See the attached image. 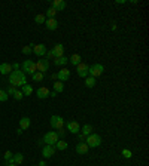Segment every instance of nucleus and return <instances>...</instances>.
<instances>
[{
	"label": "nucleus",
	"instance_id": "1",
	"mask_svg": "<svg viewBox=\"0 0 149 166\" xmlns=\"http://www.w3.org/2000/svg\"><path fill=\"white\" fill-rule=\"evenodd\" d=\"M27 83V76L21 71V70H12V73L9 74V86L14 88H23Z\"/></svg>",
	"mask_w": 149,
	"mask_h": 166
},
{
	"label": "nucleus",
	"instance_id": "2",
	"mask_svg": "<svg viewBox=\"0 0 149 166\" xmlns=\"http://www.w3.org/2000/svg\"><path fill=\"white\" fill-rule=\"evenodd\" d=\"M85 144L90 147V148H97L101 144V136L99 133H90L87 138H85Z\"/></svg>",
	"mask_w": 149,
	"mask_h": 166
},
{
	"label": "nucleus",
	"instance_id": "3",
	"mask_svg": "<svg viewBox=\"0 0 149 166\" xmlns=\"http://www.w3.org/2000/svg\"><path fill=\"white\" fill-rule=\"evenodd\" d=\"M23 73H24L25 76L27 74H30V76H33L36 71H37V68H36V62H34L33 59H25L24 62H23Z\"/></svg>",
	"mask_w": 149,
	"mask_h": 166
},
{
	"label": "nucleus",
	"instance_id": "4",
	"mask_svg": "<svg viewBox=\"0 0 149 166\" xmlns=\"http://www.w3.org/2000/svg\"><path fill=\"white\" fill-rule=\"evenodd\" d=\"M49 123H51V128L52 129H57V131H60V129H63V126H64V119L61 116H58V114H54V116H51V120H49Z\"/></svg>",
	"mask_w": 149,
	"mask_h": 166
},
{
	"label": "nucleus",
	"instance_id": "5",
	"mask_svg": "<svg viewBox=\"0 0 149 166\" xmlns=\"http://www.w3.org/2000/svg\"><path fill=\"white\" fill-rule=\"evenodd\" d=\"M58 140H60V136H58V133L55 131H49L43 136V142H46V145H55Z\"/></svg>",
	"mask_w": 149,
	"mask_h": 166
},
{
	"label": "nucleus",
	"instance_id": "6",
	"mask_svg": "<svg viewBox=\"0 0 149 166\" xmlns=\"http://www.w3.org/2000/svg\"><path fill=\"white\" fill-rule=\"evenodd\" d=\"M103 71H104V67L101 65V64H92V65L88 67V74L91 76V77H100V76L103 74Z\"/></svg>",
	"mask_w": 149,
	"mask_h": 166
},
{
	"label": "nucleus",
	"instance_id": "7",
	"mask_svg": "<svg viewBox=\"0 0 149 166\" xmlns=\"http://www.w3.org/2000/svg\"><path fill=\"white\" fill-rule=\"evenodd\" d=\"M36 68H37V71H40V73H46L48 70H49V61L46 58H42V59H37V62H36Z\"/></svg>",
	"mask_w": 149,
	"mask_h": 166
},
{
	"label": "nucleus",
	"instance_id": "8",
	"mask_svg": "<svg viewBox=\"0 0 149 166\" xmlns=\"http://www.w3.org/2000/svg\"><path fill=\"white\" fill-rule=\"evenodd\" d=\"M66 124V129L69 131L70 133H74V135H78V133L81 132V126L78 122H74V120H70V122H67Z\"/></svg>",
	"mask_w": 149,
	"mask_h": 166
},
{
	"label": "nucleus",
	"instance_id": "9",
	"mask_svg": "<svg viewBox=\"0 0 149 166\" xmlns=\"http://www.w3.org/2000/svg\"><path fill=\"white\" fill-rule=\"evenodd\" d=\"M33 52H34V55H36V57H39V58H43V57L46 55L48 49H46V46H45L43 43H39V45H34Z\"/></svg>",
	"mask_w": 149,
	"mask_h": 166
},
{
	"label": "nucleus",
	"instance_id": "10",
	"mask_svg": "<svg viewBox=\"0 0 149 166\" xmlns=\"http://www.w3.org/2000/svg\"><path fill=\"white\" fill-rule=\"evenodd\" d=\"M88 64H85V62H81L79 65H76V73L79 77H88Z\"/></svg>",
	"mask_w": 149,
	"mask_h": 166
},
{
	"label": "nucleus",
	"instance_id": "11",
	"mask_svg": "<svg viewBox=\"0 0 149 166\" xmlns=\"http://www.w3.org/2000/svg\"><path fill=\"white\" fill-rule=\"evenodd\" d=\"M54 154H55V147L45 144V147L42 148V156H43V159H49V157H52Z\"/></svg>",
	"mask_w": 149,
	"mask_h": 166
},
{
	"label": "nucleus",
	"instance_id": "12",
	"mask_svg": "<svg viewBox=\"0 0 149 166\" xmlns=\"http://www.w3.org/2000/svg\"><path fill=\"white\" fill-rule=\"evenodd\" d=\"M52 52V55H54V59L55 58H61V57H64V46L61 45V43H57L55 46H54V49L51 50Z\"/></svg>",
	"mask_w": 149,
	"mask_h": 166
},
{
	"label": "nucleus",
	"instance_id": "13",
	"mask_svg": "<svg viewBox=\"0 0 149 166\" xmlns=\"http://www.w3.org/2000/svg\"><path fill=\"white\" fill-rule=\"evenodd\" d=\"M70 79V71L67 70V68H61L60 71L57 73V80H60V82H67Z\"/></svg>",
	"mask_w": 149,
	"mask_h": 166
},
{
	"label": "nucleus",
	"instance_id": "14",
	"mask_svg": "<svg viewBox=\"0 0 149 166\" xmlns=\"http://www.w3.org/2000/svg\"><path fill=\"white\" fill-rule=\"evenodd\" d=\"M36 97H37L39 100H46V98L49 97V89H48L46 86H42V88H39V89L36 91Z\"/></svg>",
	"mask_w": 149,
	"mask_h": 166
},
{
	"label": "nucleus",
	"instance_id": "15",
	"mask_svg": "<svg viewBox=\"0 0 149 166\" xmlns=\"http://www.w3.org/2000/svg\"><path fill=\"white\" fill-rule=\"evenodd\" d=\"M45 27H46L48 30H51V31H54V30H57L58 28V21L55 19V18L46 19V21H45Z\"/></svg>",
	"mask_w": 149,
	"mask_h": 166
},
{
	"label": "nucleus",
	"instance_id": "16",
	"mask_svg": "<svg viewBox=\"0 0 149 166\" xmlns=\"http://www.w3.org/2000/svg\"><path fill=\"white\" fill-rule=\"evenodd\" d=\"M51 8H54L57 12L64 10V9H66V2H64V0H52V6H51Z\"/></svg>",
	"mask_w": 149,
	"mask_h": 166
},
{
	"label": "nucleus",
	"instance_id": "17",
	"mask_svg": "<svg viewBox=\"0 0 149 166\" xmlns=\"http://www.w3.org/2000/svg\"><path fill=\"white\" fill-rule=\"evenodd\" d=\"M12 73V65L9 62H2L0 64V74H11Z\"/></svg>",
	"mask_w": 149,
	"mask_h": 166
},
{
	"label": "nucleus",
	"instance_id": "18",
	"mask_svg": "<svg viewBox=\"0 0 149 166\" xmlns=\"http://www.w3.org/2000/svg\"><path fill=\"white\" fill-rule=\"evenodd\" d=\"M88 150H90V147L85 142H78V145H76V153L78 154H87Z\"/></svg>",
	"mask_w": 149,
	"mask_h": 166
},
{
	"label": "nucleus",
	"instance_id": "19",
	"mask_svg": "<svg viewBox=\"0 0 149 166\" xmlns=\"http://www.w3.org/2000/svg\"><path fill=\"white\" fill-rule=\"evenodd\" d=\"M30 123H32V122H30V117L24 116V117L19 119V128H21L23 131H24V129H28V128H30Z\"/></svg>",
	"mask_w": 149,
	"mask_h": 166
},
{
	"label": "nucleus",
	"instance_id": "20",
	"mask_svg": "<svg viewBox=\"0 0 149 166\" xmlns=\"http://www.w3.org/2000/svg\"><path fill=\"white\" fill-rule=\"evenodd\" d=\"M69 62H70V64H73V65L76 67V65H79V64L82 62V58H81V55H79V53H73V55L69 58Z\"/></svg>",
	"mask_w": 149,
	"mask_h": 166
},
{
	"label": "nucleus",
	"instance_id": "21",
	"mask_svg": "<svg viewBox=\"0 0 149 166\" xmlns=\"http://www.w3.org/2000/svg\"><path fill=\"white\" fill-rule=\"evenodd\" d=\"M12 162H14L15 165H21V163L24 162V154H23V153H15V154L12 156Z\"/></svg>",
	"mask_w": 149,
	"mask_h": 166
},
{
	"label": "nucleus",
	"instance_id": "22",
	"mask_svg": "<svg viewBox=\"0 0 149 166\" xmlns=\"http://www.w3.org/2000/svg\"><path fill=\"white\" fill-rule=\"evenodd\" d=\"M21 92H23V95H24V97H28V95H32V93H33V88H32V85L25 83L24 86L21 88Z\"/></svg>",
	"mask_w": 149,
	"mask_h": 166
},
{
	"label": "nucleus",
	"instance_id": "23",
	"mask_svg": "<svg viewBox=\"0 0 149 166\" xmlns=\"http://www.w3.org/2000/svg\"><path fill=\"white\" fill-rule=\"evenodd\" d=\"M69 62V57H61V58H55L54 59V64L58 67H64Z\"/></svg>",
	"mask_w": 149,
	"mask_h": 166
},
{
	"label": "nucleus",
	"instance_id": "24",
	"mask_svg": "<svg viewBox=\"0 0 149 166\" xmlns=\"http://www.w3.org/2000/svg\"><path fill=\"white\" fill-rule=\"evenodd\" d=\"M54 147H55V150H60V151H64V150H66L67 147H69V144H67V142L64 141V140H58L57 144H55Z\"/></svg>",
	"mask_w": 149,
	"mask_h": 166
},
{
	"label": "nucleus",
	"instance_id": "25",
	"mask_svg": "<svg viewBox=\"0 0 149 166\" xmlns=\"http://www.w3.org/2000/svg\"><path fill=\"white\" fill-rule=\"evenodd\" d=\"M52 86H54V91L57 92V93H60V92H63V91H64V83H63V82H60V80H55Z\"/></svg>",
	"mask_w": 149,
	"mask_h": 166
},
{
	"label": "nucleus",
	"instance_id": "26",
	"mask_svg": "<svg viewBox=\"0 0 149 166\" xmlns=\"http://www.w3.org/2000/svg\"><path fill=\"white\" fill-rule=\"evenodd\" d=\"M81 133H83V135H85V136H88V135H90V133H92V126L91 124H83L82 128H81Z\"/></svg>",
	"mask_w": 149,
	"mask_h": 166
},
{
	"label": "nucleus",
	"instance_id": "27",
	"mask_svg": "<svg viewBox=\"0 0 149 166\" xmlns=\"http://www.w3.org/2000/svg\"><path fill=\"white\" fill-rule=\"evenodd\" d=\"M85 86H87V88H94V86H96V79L91 77V76L85 77Z\"/></svg>",
	"mask_w": 149,
	"mask_h": 166
},
{
	"label": "nucleus",
	"instance_id": "28",
	"mask_svg": "<svg viewBox=\"0 0 149 166\" xmlns=\"http://www.w3.org/2000/svg\"><path fill=\"white\" fill-rule=\"evenodd\" d=\"M43 77H45L43 73H40V71H36V73L32 76V80H33V82H42V80H43Z\"/></svg>",
	"mask_w": 149,
	"mask_h": 166
},
{
	"label": "nucleus",
	"instance_id": "29",
	"mask_svg": "<svg viewBox=\"0 0 149 166\" xmlns=\"http://www.w3.org/2000/svg\"><path fill=\"white\" fill-rule=\"evenodd\" d=\"M34 21H36V24H45V21H46L45 14H37V15L34 17Z\"/></svg>",
	"mask_w": 149,
	"mask_h": 166
},
{
	"label": "nucleus",
	"instance_id": "30",
	"mask_svg": "<svg viewBox=\"0 0 149 166\" xmlns=\"http://www.w3.org/2000/svg\"><path fill=\"white\" fill-rule=\"evenodd\" d=\"M55 15H57V10L54 8H49L46 12H45V17H46V19H51V18H55Z\"/></svg>",
	"mask_w": 149,
	"mask_h": 166
},
{
	"label": "nucleus",
	"instance_id": "31",
	"mask_svg": "<svg viewBox=\"0 0 149 166\" xmlns=\"http://www.w3.org/2000/svg\"><path fill=\"white\" fill-rule=\"evenodd\" d=\"M33 48H34V45L32 43V45H28V46H24V48L21 49V52H23L24 55H30V53L33 52Z\"/></svg>",
	"mask_w": 149,
	"mask_h": 166
},
{
	"label": "nucleus",
	"instance_id": "32",
	"mask_svg": "<svg viewBox=\"0 0 149 166\" xmlns=\"http://www.w3.org/2000/svg\"><path fill=\"white\" fill-rule=\"evenodd\" d=\"M9 95L6 93V91H3V89H0V102H5V101H8Z\"/></svg>",
	"mask_w": 149,
	"mask_h": 166
},
{
	"label": "nucleus",
	"instance_id": "33",
	"mask_svg": "<svg viewBox=\"0 0 149 166\" xmlns=\"http://www.w3.org/2000/svg\"><path fill=\"white\" fill-rule=\"evenodd\" d=\"M122 156H124L125 159H131L133 153H131V151H130L128 148H124V150H122Z\"/></svg>",
	"mask_w": 149,
	"mask_h": 166
},
{
	"label": "nucleus",
	"instance_id": "34",
	"mask_svg": "<svg viewBox=\"0 0 149 166\" xmlns=\"http://www.w3.org/2000/svg\"><path fill=\"white\" fill-rule=\"evenodd\" d=\"M23 97H24V95H23V92H21V91H18V89H17V92L14 93V98H15V100H17V101L23 100Z\"/></svg>",
	"mask_w": 149,
	"mask_h": 166
},
{
	"label": "nucleus",
	"instance_id": "35",
	"mask_svg": "<svg viewBox=\"0 0 149 166\" xmlns=\"http://www.w3.org/2000/svg\"><path fill=\"white\" fill-rule=\"evenodd\" d=\"M15 92H17V88H14V86H9L8 89H6V93L8 95H14Z\"/></svg>",
	"mask_w": 149,
	"mask_h": 166
},
{
	"label": "nucleus",
	"instance_id": "36",
	"mask_svg": "<svg viewBox=\"0 0 149 166\" xmlns=\"http://www.w3.org/2000/svg\"><path fill=\"white\" fill-rule=\"evenodd\" d=\"M85 138H87V136H85V135H83V133H78V140H79V142H83L85 141Z\"/></svg>",
	"mask_w": 149,
	"mask_h": 166
},
{
	"label": "nucleus",
	"instance_id": "37",
	"mask_svg": "<svg viewBox=\"0 0 149 166\" xmlns=\"http://www.w3.org/2000/svg\"><path fill=\"white\" fill-rule=\"evenodd\" d=\"M12 65V70H19V64H11Z\"/></svg>",
	"mask_w": 149,
	"mask_h": 166
},
{
	"label": "nucleus",
	"instance_id": "38",
	"mask_svg": "<svg viewBox=\"0 0 149 166\" xmlns=\"http://www.w3.org/2000/svg\"><path fill=\"white\" fill-rule=\"evenodd\" d=\"M49 97H52V98H55V97H57V92H55V91L49 92Z\"/></svg>",
	"mask_w": 149,
	"mask_h": 166
},
{
	"label": "nucleus",
	"instance_id": "39",
	"mask_svg": "<svg viewBox=\"0 0 149 166\" xmlns=\"http://www.w3.org/2000/svg\"><path fill=\"white\" fill-rule=\"evenodd\" d=\"M37 166H46V162L45 160H42V162H39V165Z\"/></svg>",
	"mask_w": 149,
	"mask_h": 166
},
{
	"label": "nucleus",
	"instance_id": "40",
	"mask_svg": "<svg viewBox=\"0 0 149 166\" xmlns=\"http://www.w3.org/2000/svg\"><path fill=\"white\" fill-rule=\"evenodd\" d=\"M6 166H18V165H15V163H11V165H6Z\"/></svg>",
	"mask_w": 149,
	"mask_h": 166
},
{
	"label": "nucleus",
	"instance_id": "41",
	"mask_svg": "<svg viewBox=\"0 0 149 166\" xmlns=\"http://www.w3.org/2000/svg\"><path fill=\"white\" fill-rule=\"evenodd\" d=\"M33 166H37V165H33Z\"/></svg>",
	"mask_w": 149,
	"mask_h": 166
}]
</instances>
